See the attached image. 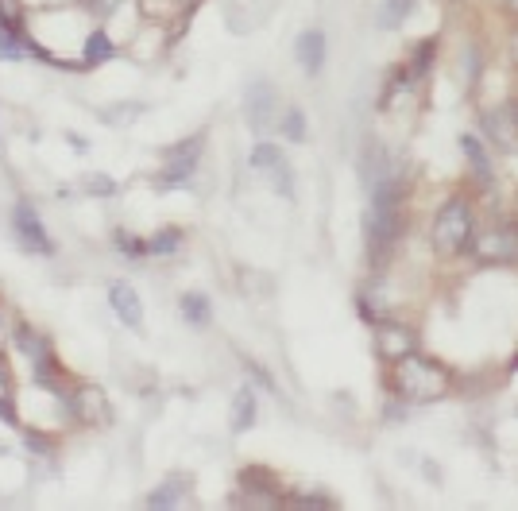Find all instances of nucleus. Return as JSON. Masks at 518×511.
<instances>
[{
    "label": "nucleus",
    "mask_w": 518,
    "mask_h": 511,
    "mask_svg": "<svg viewBox=\"0 0 518 511\" xmlns=\"http://www.w3.org/2000/svg\"><path fill=\"white\" fill-rule=\"evenodd\" d=\"M391 384L395 391L410 399V403H433V399H441L445 391H449V372L441 368V364H433L430 357H418L414 349L403 353L399 361H395V372H391Z\"/></svg>",
    "instance_id": "obj_1"
},
{
    "label": "nucleus",
    "mask_w": 518,
    "mask_h": 511,
    "mask_svg": "<svg viewBox=\"0 0 518 511\" xmlns=\"http://www.w3.org/2000/svg\"><path fill=\"white\" fill-rule=\"evenodd\" d=\"M472 241V213L464 202H445L441 213H437V221H433V244H437V252H445V256H453V252H464Z\"/></svg>",
    "instance_id": "obj_2"
},
{
    "label": "nucleus",
    "mask_w": 518,
    "mask_h": 511,
    "mask_svg": "<svg viewBox=\"0 0 518 511\" xmlns=\"http://www.w3.org/2000/svg\"><path fill=\"white\" fill-rule=\"evenodd\" d=\"M252 167H256V171H263L267 179L275 182V190H279L283 198H290V194H294V182H290L294 175H290V163L283 159V151H279V148H271V144H259V148L252 151Z\"/></svg>",
    "instance_id": "obj_3"
},
{
    "label": "nucleus",
    "mask_w": 518,
    "mask_h": 511,
    "mask_svg": "<svg viewBox=\"0 0 518 511\" xmlns=\"http://www.w3.org/2000/svg\"><path fill=\"white\" fill-rule=\"evenodd\" d=\"M12 221H16V233H20L24 248L39 252V256H51V252H55V244H51L47 229H43V221L35 217L31 206H16V217H12Z\"/></svg>",
    "instance_id": "obj_4"
},
{
    "label": "nucleus",
    "mask_w": 518,
    "mask_h": 511,
    "mask_svg": "<svg viewBox=\"0 0 518 511\" xmlns=\"http://www.w3.org/2000/svg\"><path fill=\"white\" fill-rule=\"evenodd\" d=\"M198 155H202V136H194L190 144L174 148L171 163H167V171H163V186H186L190 175H194V167H198Z\"/></svg>",
    "instance_id": "obj_5"
},
{
    "label": "nucleus",
    "mask_w": 518,
    "mask_h": 511,
    "mask_svg": "<svg viewBox=\"0 0 518 511\" xmlns=\"http://www.w3.org/2000/svg\"><path fill=\"white\" fill-rule=\"evenodd\" d=\"M109 302H113L116 318H120L124 326H132V330H140V326H144V306H140V295H136L128 283H113V287H109Z\"/></svg>",
    "instance_id": "obj_6"
},
{
    "label": "nucleus",
    "mask_w": 518,
    "mask_h": 511,
    "mask_svg": "<svg viewBox=\"0 0 518 511\" xmlns=\"http://www.w3.org/2000/svg\"><path fill=\"white\" fill-rule=\"evenodd\" d=\"M294 51H298V62L310 70V74H317L321 66H325V35L317 28L302 31L298 35V43H294Z\"/></svg>",
    "instance_id": "obj_7"
},
{
    "label": "nucleus",
    "mask_w": 518,
    "mask_h": 511,
    "mask_svg": "<svg viewBox=\"0 0 518 511\" xmlns=\"http://www.w3.org/2000/svg\"><path fill=\"white\" fill-rule=\"evenodd\" d=\"M271 113H275V90L256 82L248 90V121H252V128H263V124L271 121Z\"/></svg>",
    "instance_id": "obj_8"
},
{
    "label": "nucleus",
    "mask_w": 518,
    "mask_h": 511,
    "mask_svg": "<svg viewBox=\"0 0 518 511\" xmlns=\"http://www.w3.org/2000/svg\"><path fill=\"white\" fill-rule=\"evenodd\" d=\"M414 349V333L403 330V326H387V330H379V353L383 357H391V361H399L403 353Z\"/></svg>",
    "instance_id": "obj_9"
},
{
    "label": "nucleus",
    "mask_w": 518,
    "mask_h": 511,
    "mask_svg": "<svg viewBox=\"0 0 518 511\" xmlns=\"http://www.w3.org/2000/svg\"><path fill=\"white\" fill-rule=\"evenodd\" d=\"M252 422H256V391L240 388L236 391V403H232V426L236 430H252Z\"/></svg>",
    "instance_id": "obj_10"
},
{
    "label": "nucleus",
    "mask_w": 518,
    "mask_h": 511,
    "mask_svg": "<svg viewBox=\"0 0 518 511\" xmlns=\"http://www.w3.org/2000/svg\"><path fill=\"white\" fill-rule=\"evenodd\" d=\"M461 148L464 155H468V163H472V171H476V179L491 182V163H488V155H484V148H480V140H476V136H464Z\"/></svg>",
    "instance_id": "obj_11"
},
{
    "label": "nucleus",
    "mask_w": 518,
    "mask_h": 511,
    "mask_svg": "<svg viewBox=\"0 0 518 511\" xmlns=\"http://www.w3.org/2000/svg\"><path fill=\"white\" fill-rule=\"evenodd\" d=\"M182 314H186L190 326H205L209 322V299L205 295H186L182 299Z\"/></svg>",
    "instance_id": "obj_12"
},
{
    "label": "nucleus",
    "mask_w": 518,
    "mask_h": 511,
    "mask_svg": "<svg viewBox=\"0 0 518 511\" xmlns=\"http://www.w3.org/2000/svg\"><path fill=\"white\" fill-rule=\"evenodd\" d=\"M410 4H414V0H387V4L379 8V24H383V28H399L406 20V12H410Z\"/></svg>",
    "instance_id": "obj_13"
},
{
    "label": "nucleus",
    "mask_w": 518,
    "mask_h": 511,
    "mask_svg": "<svg viewBox=\"0 0 518 511\" xmlns=\"http://www.w3.org/2000/svg\"><path fill=\"white\" fill-rule=\"evenodd\" d=\"M480 256H515V241L507 237V233H495V237H488V241L480 244Z\"/></svg>",
    "instance_id": "obj_14"
},
{
    "label": "nucleus",
    "mask_w": 518,
    "mask_h": 511,
    "mask_svg": "<svg viewBox=\"0 0 518 511\" xmlns=\"http://www.w3.org/2000/svg\"><path fill=\"white\" fill-rule=\"evenodd\" d=\"M86 55H89V62H105V59H109V55H113V43H109V39H105V35L97 31V35L89 39Z\"/></svg>",
    "instance_id": "obj_15"
},
{
    "label": "nucleus",
    "mask_w": 518,
    "mask_h": 511,
    "mask_svg": "<svg viewBox=\"0 0 518 511\" xmlns=\"http://www.w3.org/2000/svg\"><path fill=\"white\" fill-rule=\"evenodd\" d=\"M283 132H287V140H306V117L298 109H290L287 121H283Z\"/></svg>",
    "instance_id": "obj_16"
},
{
    "label": "nucleus",
    "mask_w": 518,
    "mask_h": 511,
    "mask_svg": "<svg viewBox=\"0 0 518 511\" xmlns=\"http://www.w3.org/2000/svg\"><path fill=\"white\" fill-rule=\"evenodd\" d=\"M178 241H182V233H178V229H163L155 241L147 244V252H174V248H178Z\"/></svg>",
    "instance_id": "obj_17"
},
{
    "label": "nucleus",
    "mask_w": 518,
    "mask_h": 511,
    "mask_svg": "<svg viewBox=\"0 0 518 511\" xmlns=\"http://www.w3.org/2000/svg\"><path fill=\"white\" fill-rule=\"evenodd\" d=\"M0 419H12V380L0 364Z\"/></svg>",
    "instance_id": "obj_18"
},
{
    "label": "nucleus",
    "mask_w": 518,
    "mask_h": 511,
    "mask_svg": "<svg viewBox=\"0 0 518 511\" xmlns=\"http://www.w3.org/2000/svg\"><path fill=\"white\" fill-rule=\"evenodd\" d=\"M147 504H151V508H171V504H178V488H174V484H163V492H151Z\"/></svg>",
    "instance_id": "obj_19"
},
{
    "label": "nucleus",
    "mask_w": 518,
    "mask_h": 511,
    "mask_svg": "<svg viewBox=\"0 0 518 511\" xmlns=\"http://www.w3.org/2000/svg\"><path fill=\"white\" fill-rule=\"evenodd\" d=\"M116 244H120V252H128V256H144L147 244H136V237H128V233H116Z\"/></svg>",
    "instance_id": "obj_20"
},
{
    "label": "nucleus",
    "mask_w": 518,
    "mask_h": 511,
    "mask_svg": "<svg viewBox=\"0 0 518 511\" xmlns=\"http://www.w3.org/2000/svg\"><path fill=\"white\" fill-rule=\"evenodd\" d=\"M0 55H4V59H20V43L8 39V31L4 28H0Z\"/></svg>",
    "instance_id": "obj_21"
},
{
    "label": "nucleus",
    "mask_w": 518,
    "mask_h": 511,
    "mask_svg": "<svg viewBox=\"0 0 518 511\" xmlns=\"http://www.w3.org/2000/svg\"><path fill=\"white\" fill-rule=\"evenodd\" d=\"M0 341H4V333H0Z\"/></svg>",
    "instance_id": "obj_22"
}]
</instances>
